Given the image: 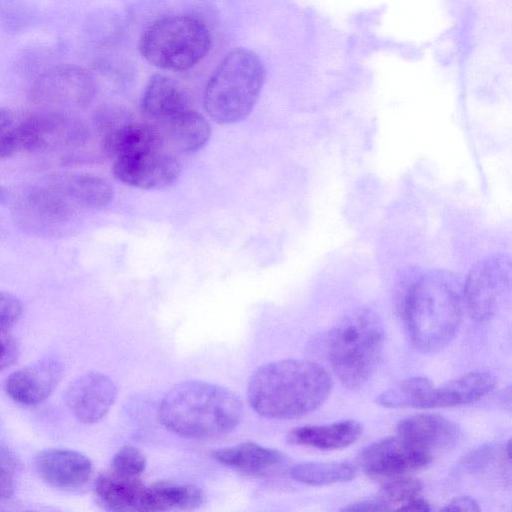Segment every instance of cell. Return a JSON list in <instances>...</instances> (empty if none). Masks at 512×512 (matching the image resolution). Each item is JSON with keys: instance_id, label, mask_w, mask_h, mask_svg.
Instances as JSON below:
<instances>
[{"instance_id": "obj_1", "label": "cell", "mask_w": 512, "mask_h": 512, "mask_svg": "<svg viewBox=\"0 0 512 512\" xmlns=\"http://www.w3.org/2000/svg\"><path fill=\"white\" fill-rule=\"evenodd\" d=\"M332 380L319 364L284 359L258 367L250 377L247 397L261 416L291 419L321 406L330 394Z\"/></svg>"}, {"instance_id": "obj_2", "label": "cell", "mask_w": 512, "mask_h": 512, "mask_svg": "<svg viewBox=\"0 0 512 512\" xmlns=\"http://www.w3.org/2000/svg\"><path fill=\"white\" fill-rule=\"evenodd\" d=\"M462 284L450 271L434 269L407 287L402 311L413 345L424 353L447 346L457 334L463 312Z\"/></svg>"}, {"instance_id": "obj_3", "label": "cell", "mask_w": 512, "mask_h": 512, "mask_svg": "<svg viewBox=\"0 0 512 512\" xmlns=\"http://www.w3.org/2000/svg\"><path fill=\"white\" fill-rule=\"evenodd\" d=\"M238 395L216 384L189 380L163 397L159 417L171 432L189 439L216 438L231 432L242 417Z\"/></svg>"}, {"instance_id": "obj_4", "label": "cell", "mask_w": 512, "mask_h": 512, "mask_svg": "<svg viewBox=\"0 0 512 512\" xmlns=\"http://www.w3.org/2000/svg\"><path fill=\"white\" fill-rule=\"evenodd\" d=\"M381 318L367 307L345 313L331 329L327 354L332 370L348 388L362 386L374 373L384 345Z\"/></svg>"}, {"instance_id": "obj_5", "label": "cell", "mask_w": 512, "mask_h": 512, "mask_svg": "<svg viewBox=\"0 0 512 512\" xmlns=\"http://www.w3.org/2000/svg\"><path fill=\"white\" fill-rule=\"evenodd\" d=\"M262 60L252 50L230 51L210 76L204 91L208 115L219 124L245 119L254 108L264 84Z\"/></svg>"}, {"instance_id": "obj_6", "label": "cell", "mask_w": 512, "mask_h": 512, "mask_svg": "<svg viewBox=\"0 0 512 512\" xmlns=\"http://www.w3.org/2000/svg\"><path fill=\"white\" fill-rule=\"evenodd\" d=\"M211 35L206 25L191 15H170L152 22L141 34L142 57L163 70L194 67L209 52Z\"/></svg>"}, {"instance_id": "obj_7", "label": "cell", "mask_w": 512, "mask_h": 512, "mask_svg": "<svg viewBox=\"0 0 512 512\" xmlns=\"http://www.w3.org/2000/svg\"><path fill=\"white\" fill-rule=\"evenodd\" d=\"M96 93V79L89 70L74 64H58L35 78L30 98L39 110L74 113L88 107Z\"/></svg>"}, {"instance_id": "obj_8", "label": "cell", "mask_w": 512, "mask_h": 512, "mask_svg": "<svg viewBox=\"0 0 512 512\" xmlns=\"http://www.w3.org/2000/svg\"><path fill=\"white\" fill-rule=\"evenodd\" d=\"M511 260L506 254H494L479 261L462 285L463 304L472 318H492L509 294Z\"/></svg>"}, {"instance_id": "obj_9", "label": "cell", "mask_w": 512, "mask_h": 512, "mask_svg": "<svg viewBox=\"0 0 512 512\" xmlns=\"http://www.w3.org/2000/svg\"><path fill=\"white\" fill-rule=\"evenodd\" d=\"M90 137L86 124L74 113L26 112L23 150L42 152L64 147L83 146Z\"/></svg>"}, {"instance_id": "obj_10", "label": "cell", "mask_w": 512, "mask_h": 512, "mask_svg": "<svg viewBox=\"0 0 512 512\" xmlns=\"http://www.w3.org/2000/svg\"><path fill=\"white\" fill-rule=\"evenodd\" d=\"M430 452L400 436L386 437L365 447L358 458L362 470L377 477H396L425 468L431 463Z\"/></svg>"}, {"instance_id": "obj_11", "label": "cell", "mask_w": 512, "mask_h": 512, "mask_svg": "<svg viewBox=\"0 0 512 512\" xmlns=\"http://www.w3.org/2000/svg\"><path fill=\"white\" fill-rule=\"evenodd\" d=\"M113 173L132 187L162 189L177 181L181 166L172 154L157 149L114 160Z\"/></svg>"}, {"instance_id": "obj_12", "label": "cell", "mask_w": 512, "mask_h": 512, "mask_svg": "<svg viewBox=\"0 0 512 512\" xmlns=\"http://www.w3.org/2000/svg\"><path fill=\"white\" fill-rule=\"evenodd\" d=\"M117 389L110 377L100 372H87L68 386L65 402L75 418L87 424L101 420L112 407Z\"/></svg>"}, {"instance_id": "obj_13", "label": "cell", "mask_w": 512, "mask_h": 512, "mask_svg": "<svg viewBox=\"0 0 512 512\" xmlns=\"http://www.w3.org/2000/svg\"><path fill=\"white\" fill-rule=\"evenodd\" d=\"M63 375V363L55 357H47L10 374L5 382V391L18 403L39 404L57 388Z\"/></svg>"}, {"instance_id": "obj_14", "label": "cell", "mask_w": 512, "mask_h": 512, "mask_svg": "<svg viewBox=\"0 0 512 512\" xmlns=\"http://www.w3.org/2000/svg\"><path fill=\"white\" fill-rule=\"evenodd\" d=\"M15 213L27 228L46 231L64 225L71 217L72 206L53 185L34 187L24 193Z\"/></svg>"}, {"instance_id": "obj_15", "label": "cell", "mask_w": 512, "mask_h": 512, "mask_svg": "<svg viewBox=\"0 0 512 512\" xmlns=\"http://www.w3.org/2000/svg\"><path fill=\"white\" fill-rule=\"evenodd\" d=\"M39 476L50 486L74 490L84 486L92 475V462L84 454L60 448L40 451L35 457Z\"/></svg>"}, {"instance_id": "obj_16", "label": "cell", "mask_w": 512, "mask_h": 512, "mask_svg": "<svg viewBox=\"0 0 512 512\" xmlns=\"http://www.w3.org/2000/svg\"><path fill=\"white\" fill-rule=\"evenodd\" d=\"M397 435L431 453V450L453 446L460 437V429L444 416L419 414L400 421Z\"/></svg>"}, {"instance_id": "obj_17", "label": "cell", "mask_w": 512, "mask_h": 512, "mask_svg": "<svg viewBox=\"0 0 512 512\" xmlns=\"http://www.w3.org/2000/svg\"><path fill=\"white\" fill-rule=\"evenodd\" d=\"M495 377L485 371L471 372L439 387H433L421 408L453 407L472 403L495 386Z\"/></svg>"}, {"instance_id": "obj_18", "label": "cell", "mask_w": 512, "mask_h": 512, "mask_svg": "<svg viewBox=\"0 0 512 512\" xmlns=\"http://www.w3.org/2000/svg\"><path fill=\"white\" fill-rule=\"evenodd\" d=\"M163 134L157 127L131 122L102 137L103 153L113 160L163 149Z\"/></svg>"}, {"instance_id": "obj_19", "label": "cell", "mask_w": 512, "mask_h": 512, "mask_svg": "<svg viewBox=\"0 0 512 512\" xmlns=\"http://www.w3.org/2000/svg\"><path fill=\"white\" fill-rule=\"evenodd\" d=\"M186 90L176 80L161 74L153 75L145 88L142 108L158 123L190 108Z\"/></svg>"}, {"instance_id": "obj_20", "label": "cell", "mask_w": 512, "mask_h": 512, "mask_svg": "<svg viewBox=\"0 0 512 512\" xmlns=\"http://www.w3.org/2000/svg\"><path fill=\"white\" fill-rule=\"evenodd\" d=\"M361 433V423L355 420H342L325 425L294 428L289 432L287 440L295 445L335 450L354 443Z\"/></svg>"}, {"instance_id": "obj_21", "label": "cell", "mask_w": 512, "mask_h": 512, "mask_svg": "<svg viewBox=\"0 0 512 512\" xmlns=\"http://www.w3.org/2000/svg\"><path fill=\"white\" fill-rule=\"evenodd\" d=\"M203 501L204 493L195 485L158 482L145 486L139 511L192 510Z\"/></svg>"}, {"instance_id": "obj_22", "label": "cell", "mask_w": 512, "mask_h": 512, "mask_svg": "<svg viewBox=\"0 0 512 512\" xmlns=\"http://www.w3.org/2000/svg\"><path fill=\"white\" fill-rule=\"evenodd\" d=\"M219 463L249 474H262L282 464L284 455L278 450L253 442H244L212 453Z\"/></svg>"}, {"instance_id": "obj_23", "label": "cell", "mask_w": 512, "mask_h": 512, "mask_svg": "<svg viewBox=\"0 0 512 512\" xmlns=\"http://www.w3.org/2000/svg\"><path fill=\"white\" fill-rule=\"evenodd\" d=\"M164 134L179 151L193 153L208 143L211 136L209 122L200 113L187 109L160 122Z\"/></svg>"}, {"instance_id": "obj_24", "label": "cell", "mask_w": 512, "mask_h": 512, "mask_svg": "<svg viewBox=\"0 0 512 512\" xmlns=\"http://www.w3.org/2000/svg\"><path fill=\"white\" fill-rule=\"evenodd\" d=\"M145 485L138 477H127L112 470L100 474L95 492L100 502L113 511H139Z\"/></svg>"}, {"instance_id": "obj_25", "label": "cell", "mask_w": 512, "mask_h": 512, "mask_svg": "<svg viewBox=\"0 0 512 512\" xmlns=\"http://www.w3.org/2000/svg\"><path fill=\"white\" fill-rule=\"evenodd\" d=\"M53 186L71 203L86 208H101L113 198V189L104 179L87 173L61 177Z\"/></svg>"}, {"instance_id": "obj_26", "label": "cell", "mask_w": 512, "mask_h": 512, "mask_svg": "<svg viewBox=\"0 0 512 512\" xmlns=\"http://www.w3.org/2000/svg\"><path fill=\"white\" fill-rule=\"evenodd\" d=\"M356 473V467L346 461L304 462L290 469L293 479L312 486L346 482L352 480Z\"/></svg>"}, {"instance_id": "obj_27", "label": "cell", "mask_w": 512, "mask_h": 512, "mask_svg": "<svg viewBox=\"0 0 512 512\" xmlns=\"http://www.w3.org/2000/svg\"><path fill=\"white\" fill-rule=\"evenodd\" d=\"M433 387L432 382L426 377H411L383 391L375 401L387 408H421Z\"/></svg>"}, {"instance_id": "obj_28", "label": "cell", "mask_w": 512, "mask_h": 512, "mask_svg": "<svg viewBox=\"0 0 512 512\" xmlns=\"http://www.w3.org/2000/svg\"><path fill=\"white\" fill-rule=\"evenodd\" d=\"M26 112L0 108V158L23 150Z\"/></svg>"}, {"instance_id": "obj_29", "label": "cell", "mask_w": 512, "mask_h": 512, "mask_svg": "<svg viewBox=\"0 0 512 512\" xmlns=\"http://www.w3.org/2000/svg\"><path fill=\"white\" fill-rule=\"evenodd\" d=\"M133 121V114L130 110L115 103L100 105L92 116L93 126L102 137Z\"/></svg>"}, {"instance_id": "obj_30", "label": "cell", "mask_w": 512, "mask_h": 512, "mask_svg": "<svg viewBox=\"0 0 512 512\" xmlns=\"http://www.w3.org/2000/svg\"><path fill=\"white\" fill-rule=\"evenodd\" d=\"M421 490L422 483L416 478H394L381 487V497L379 499L388 505L391 503H405L418 496Z\"/></svg>"}, {"instance_id": "obj_31", "label": "cell", "mask_w": 512, "mask_h": 512, "mask_svg": "<svg viewBox=\"0 0 512 512\" xmlns=\"http://www.w3.org/2000/svg\"><path fill=\"white\" fill-rule=\"evenodd\" d=\"M145 467V455L134 446L122 447L111 462L112 471L127 477H138Z\"/></svg>"}, {"instance_id": "obj_32", "label": "cell", "mask_w": 512, "mask_h": 512, "mask_svg": "<svg viewBox=\"0 0 512 512\" xmlns=\"http://www.w3.org/2000/svg\"><path fill=\"white\" fill-rule=\"evenodd\" d=\"M499 448L494 445L481 446L463 459L462 466L470 472L487 469L498 457Z\"/></svg>"}, {"instance_id": "obj_33", "label": "cell", "mask_w": 512, "mask_h": 512, "mask_svg": "<svg viewBox=\"0 0 512 512\" xmlns=\"http://www.w3.org/2000/svg\"><path fill=\"white\" fill-rule=\"evenodd\" d=\"M23 306L14 295L0 292V329H9L21 317Z\"/></svg>"}, {"instance_id": "obj_34", "label": "cell", "mask_w": 512, "mask_h": 512, "mask_svg": "<svg viewBox=\"0 0 512 512\" xmlns=\"http://www.w3.org/2000/svg\"><path fill=\"white\" fill-rule=\"evenodd\" d=\"M19 356V346L8 329H0V370L13 365Z\"/></svg>"}, {"instance_id": "obj_35", "label": "cell", "mask_w": 512, "mask_h": 512, "mask_svg": "<svg viewBox=\"0 0 512 512\" xmlns=\"http://www.w3.org/2000/svg\"><path fill=\"white\" fill-rule=\"evenodd\" d=\"M342 511H348V512H352V511H357V512H361V511H365V512H368V511H387V510H390V507L387 503H385L384 501H382L381 499H377V500H363V501H359V502H355V503H351L349 505H347L346 507H343L341 509Z\"/></svg>"}, {"instance_id": "obj_36", "label": "cell", "mask_w": 512, "mask_h": 512, "mask_svg": "<svg viewBox=\"0 0 512 512\" xmlns=\"http://www.w3.org/2000/svg\"><path fill=\"white\" fill-rule=\"evenodd\" d=\"M443 511H468V512H478L480 511V507L478 503L471 497L461 496L452 499L444 508Z\"/></svg>"}, {"instance_id": "obj_37", "label": "cell", "mask_w": 512, "mask_h": 512, "mask_svg": "<svg viewBox=\"0 0 512 512\" xmlns=\"http://www.w3.org/2000/svg\"><path fill=\"white\" fill-rule=\"evenodd\" d=\"M20 461L16 454L7 446L0 443V468L13 474L19 469Z\"/></svg>"}, {"instance_id": "obj_38", "label": "cell", "mask_w": 512, "mask_h": 512, "mask_svg": "<svg viewBox=\"0 0 512 512\" xmlns=\"http://www.w3.org/2000/svg\"><path fill=\"white\" fill-rule=\"evenodd\" d=\"M15 489L13 476L8 471L0 468V499L10 497Z\"/></svg>"}, {"instance_id": "obj_39", "label": "cell", "mask_w": 512, "mask_h": 512, "mask_svg": "<svg viewBox=\"0 0 512 512\" xmlns=\"http://www.w3.org/2000/svg\"><path fill=\"white\" fill-rule=\"evenodd\" d=\"M398 510L401 511H419V512H426L430 511L431 507L430 504L424 499L419 496H416L407 502L403 503L402 506L398 508Z\"/></svg>"}]
</instances>
